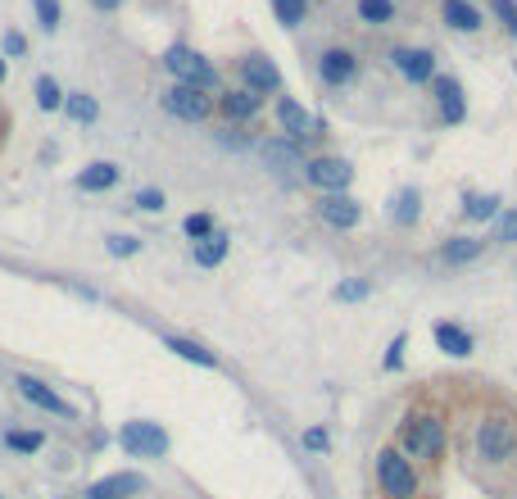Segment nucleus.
Listing matches in <instances>:
<instances>
[{
	"mask_svg": "<svg viewBox=\"0 0 517 499\" xmlns=\"http://www.w3.org/2000/svg\"><path fill=\"white\" fill-rule=\"evenodd\" d=\"M449 445V431L440 413H409L400 422V445L395 450L404 454L409 463H436Z\"/></svg>",
	"mask_w": 517,
	"mask_h": 499,
	"instance_id": "nucleus-1",
	"label": "nucleus"
},
{
	"mask_svg": "<svg viewBox=\"0 0 517 499\" xmlns=\"http://www.w3.org/2000/svg\"><path fill=\"white\" fill-rule=\"evenodd\" d=\"M477 459L481 463H490V468H504L508 459L517 454V418L513 413H504V409H495V413H486V418L477 422Z\"/></svg>",
	"mask_w": 517,
	"mask_h": 499,
	"instance_id": "nucleus-2",
	"label": "nucleus"
},
{
	"mask_svg": "<svg viewBox=\"0 0 517 499\" xmlns=\"http://www.w3.org/2000/svg\"><path fill=\"white\" fill-rule=\"evenodd\" d=\"M377 486L386 499H418L422 481H418V468L395 445H386V450H377Z\"/></svg>",
	"mask_w": 517,
	"mask_h": 499,
	"instance_id": "nucleus-3",
	"label": "nucleus"
},
{
	"mask_svg": "<svg viewBox=\"0 0 517 499\" xmlns=\"http://www.w3.org/2000/svg\"><path fill=\"white\" fill-rule=\"evenodd\" d=\"M164 69L173 73V82L200 87V91H209V96L218 91V69L209 64L205 55H200V50H191V46H168L164 50Z\"/></svg>",
	"mask_w": 517,
	"mask_h": 499,
	"instance_id": "nucleus-4",
	"label": "nucleus"
},
{
	"mask_svg": "<svg viewBox=\"0 0 517 499\" xmlns=\"http://www.w3.org/2000/svg\"><path fill=\"white\" fill-rule=\"evenodd\" d=\"M159 105H164V114H173L177 123H205V118L214 114V96L200 87H186V82H173V87L159 96Z\"/></svg>",
	"mask_w": 517,
	"mask_h": 499,
	"instance_id": "nucleus-5",
	"label": "nucleus"
},
{
	"mask_svg": "<svg viewBox=\"0 0 517 499\" xmlns=\"http://www.w3.org/2000/svg\"><path fill=\"white\" fill-rule=\"evenodd\" d=\"M304 182L309 186H318L322 196H332V191H350V182H354V164L350 159H341V155H318V159H304Z\"/></svg>",
	"mask_w": 517,
	"mask_h": 499,
	"instance_id": "nucleus-6",
	"label": "nucleus"
},
{
	"mask_svg": "<svg viewBox=\"0 0 517 499\" xmlns=\"http://www.w3.org/2000/svg\"><path fill=\"white\" fill-rule=\"evenodd\" d=\"M118 445H123L132 459H164L168 454V431L159 427V422H123Z\"/></svg>",
	"mask_w": 517,
	"mask_h": 499,
	"instance_id": "nucleus-7",
	"label": "nucleus"
},
{
	"mask_svg": "<svg viewBox=\"0 0 517 499\" xmlns=\"http://www.w3.org/2000/svg\"><path fill=\"white\" fill-rule=\"evenodd\" d=\"M391 64L404 82H413V87H431V78H436V55H431L427 46H395Z\"/></svg>",
	"mask_w": 517,
	"mask_h": 499,
	"instance_id": "nucleus-8",
	"label": "nucleus"
},
{
	"mask_svg": "<svg viewBox=\"0 0 517 499\" xmlns=\"http://www.w3.org/2000/svg\"><path fill=\"white\" fill-rule=\"evenodd\" d=\"M318 218L327 227H336V232H354V227L363 223V205L350 196V191H332V196L318 200Z\"/></svg>",
	"mask_w": 517,
	"mask_h": 499,
	"instance_id": "nucleus-9",
	"label": "nucleus"
},
{
	"mask_svg": "<svg viewBox=\"0 0 517 499\" xmlns=\"http://www.w3.org/2000/svg\"><path fill=\"white\" fill-rule=\"evenodd\" d=\"M14 386H19V395L32 404V409L50 413V418H73V404L64 400V395L55 391V386H46V382H41V377H28V372H23V377H19V382H14Z\"/></svg>",
	"mask_w": 517,
	"mask_h": 499,
	"instance_id": "nucleus-10",
	"label": "nucleus"
},
{
	"mask_svg": "<svg viewBox=\"0 0 517 499\" xmlns=\"http://www.w3.org/2000/svg\"><path fill=\"white\" fill-rule=\"evenodd\" d=\"M241 87L254 91V96H273V91H282V69H277L268 55H245L241 59Z\"/></svg>",
	"mask_w": 517,
	"mask_h": 499,
	"instance_id": "nucleus-11",
	"label": "nucleus"
},
{
	"mask_svg": "<svg viewBox=\"0 0 517 499\" xmlns=\"http://www.w3.org/2000/svg\"><path fill=\"white\" fill-rule=\"evenodd\" d=\"M354 73H359V55H354L350 46L322 50V59H318V78L327 82V87H345V82H354Z\"/></svg>",
	"mask_w": 517,
	"mask_h": 499,
	"instance_id": "nucleus-12",
	"label": "nucleus"
},
{
	"mask_svg": "<svg viewBox=\"0 0 517 499\" xmlns=\"http://www.w3.org/2000/svg\"><path fill=\"white\" fill-rule=\"evenodd\" d=\"M277 128H282V137L304 146V141L313 137V114L295 96H277Z\"/></svg>",
	"mask_w": 517,
	"mask_h": 499,
	"instance_id": "nucleus-13",
	"label": "nucleus"
},
{
	"mask_svg": "<svg viewBox=\"0 0 517 499\" xmlns=\"http://www.w3.org/2000/svg\"><path fill=\"white\" fill-rule=\"evenodd\" d=\"M431 96H436V109H440V118H445L449 128H459L463 118H468V100H463V87L454 78H431Z\"/></svg>",
	"mask_w": 517,
	"mask_h": 499,
	"instance_id": "nucleus-14",
	"label": "nucleus"
},
{
	"mask_svg": "<svg viewBox=\"0 0 517 499\" xmlns=\"http://www.w3.org/2000/svg\"><path fill=\"white\" fill-rule=\"evenodd\" d=\"M431 341H436V350H440V354H449V359H468V354L477 350V336H472L468 327L449 323V318L431 323Z\"/></svg>",
	"mask_w": 517,
	"mask_h": 499,
	"instance_id": "nucleus-15",
	"label": "nucleus"
},
{
	"mask_svg": "<svg viewBox=\"0 0 517 499\" xmlns=\"http://www.w3.org/2000/svg\"><path fill=\"white\" fill-rule=\"evenodd\" d=\"M146 490V477L141 472H109V477L91 481L87 486V499H132Z\"/></svg>",
	"mask_w": 517,
	"mask_h": 499,
	"instance_id": "nucleus-16",
	"label": "nucleus"
},
{
	"mask_svg": "<svg viewBox=\"0 0 517 499\" xmlns=\"http://www.w3.org/2000/svg\"><path fill=\"white\" fill-rule=\"evenodd\" d=\"M218 109H223V118L227 123H250V118H259V109H264V96H254V91H245V87H236V91H223L218 96Z\"/></svg>",
	"mask_w": 517,
	"mask_h": 499,
	"instance_id": "nucleus-17",
	"label": "nucleus"
},
{
	"mask_svg": "<svg viewBox=\"0 0 517 499\" xmlns=\"http://www.w3.org/2000/svg\"><path fill=\"white\" fill-rule=\"evenodd\" d=\"M118 177H123V168L109 164V159H96V164H87L78 177H73V186H78L82 196H100V191H114Z\"/></svg>",
	"mask_w": 517,
	"mask_h": 499,
	"instance_id": "nucleus-18",
	"label": "nucleus"
},
{
	"mask_svg": "<svg viewBox=\"0 0 517 499\" xmlns=\"http://www.w3.org/2000/svg\"><path fill=\"white\" fill-rule=\"evenodd\" d=\"M264 159H268V168H277V173H291V168H304V146L300 141H291V137H273V141H264Z\"/></svg>",
	"mask_w": 517,
	"mask_h": 499,
	"instance_id": "nucleus-19",
	"label": "nucleus"
},
{
	"mask_svg": "<svg viewBox=\"0 0 517 499\" xmlns=\"http://www.w3.org/2000/svg\"><path fill=\"white\" fill-rule=\"evenodd\" d=\"M227 250H232V236L227 232H209L205 241H191V259H196L200 268H218L227 259Z\"/></svg>",
	"mask_w": 517,
	"mask_h": 499,
	"instance_id": "nucleus-20",
	"label": "nucleus"
},
{
	"mask_svg": "<svg viewBox=\"0 0 517 499\" xmlns=\"http://www.w3.org/2000/svg\"><path fill=\"white\" fill-rule=\"evenodd\" d=\"M481 250H486V241H481V236H449V241L440 245V259H445L449 268H459V264L481 259Z\"/></svg>",
	"mask_w": 517,
	"mask_h": 499,
	"instance_id": "nucleus-21",
	"label": "nucleus"
},
{
	"mask_svg": "<svg viewBox=\"0 0 517 499\" xmlns=\"http://www.w3.org/2000/svg\"><path fill=\"white\" fill-rule=\"evenodd\" d=\"M164 350H173L177 359L196 363V368H218V354L205 350L200 341H191V336H164Z\"/></svg>",
	"mask_w": 517,
	"mask_h": 499,
	"instance_id": "nucleus-22",
	"label": "nucleus"
},
{
	"mask_svg": "<svg viewBox=\"0 0 517 499\" xmlns=\"http://www.w3.org/2000/svg\"><path fill=\"white\" fill-rule=\"evenodd\" d=\"M440 14H445V23H449L454 32H477L481 23H486L472 0H445V5H440Z\"/></svg>",
	"mask_w": 517,
	"mask_h": 499,
	"instance_id": "nucleus-23",
	"label": "nucleus"
},
{
	"mask_svg": "<svg viewBox=\"0 0 517 499\" xmlns=\"http://www.w3.org/2000/svg\"><path fill=\"white\" fill-rule=\"evenodd\" d=\"M499 214H504V200H499L495 191H486V196L472 191V196L463 200V218H468V223H490V218H499Z\"/></svg>",
	"mask_w": 517,
	"mask_h": 499,
	"instance_id": "nucleus-24",
	"label": "nucleus"
},
{
	"mask_svg": "<svg viewBox=\"0 0 517 499\" xmlns=\"http://www.w3.org/2000/svg\"><path fill=\"white\" fill-rule=\"evenodd\" d=\"M391 218H395V227H413V223L422 218V196L413 191V186L395 191V200H391Z\"/></svg>",
	"mask_w": 517,
	"mask_h": 499,
	"instance_id": "nucleus-25",
	"label": "nucleus"
},
{
	"mask_svg": "<svg viewBox=\"0 0 517 499\" xmlns=\"http://www.w3.org/2000/svg\"><path fill=\"white\" fill-rule=\"evenodd\" d=\"M64 114H69L73 123H82V128H91L100 118V100L87 96V91H69V96H64Z\"/></svg>",
	"mask_w": 517,
	"mask_h": 499,
	"instance_id": "nucleus-26",
	"label": "nucleus"
},
{
	"mask_svg": "<svg viewBox=\"0 0 517 499\" xmlns=\"http://www.w3.org/2000/svg\"><path fill=\"white\" fill-rule=\"evenodd\" d=\"M354 14H359V23H368V28H386V23L395 19V0H359Z\"/></svg>",
	"mask_w": 517,
	"mask_h": 499,
	"instance_id": "nucleus-27",
	"label": "nucleus"
},
{
	"mask_svg": "<svg viewBox=\"0 0 517 499\" xmlns=\"http://www.w3.org/2000/svg\"><path fill=\"white\" fill-rule=\"evenodd\" d=\"M41 445H46V436H41L37 427H32V431H23V427L5 431V450H10V454H37Z\"/></svg>",
	"mask_w": 517,
	"mask_h": 499,
	"instance_id": "nucleus-28",
	"label": "nucleus"
},
{
	"mask_svg": "<svg viewBox=\"0 0 517 499\" xmlns=\"http://www.w3.org/2000/svg\"><path fill=\"white\" fill-rule=\"evenodd\" d=\"M368 295H372V282H368V277H345V282L332 291V300H341V304H363Z\"/></svg>",
	"mask_w": 517,
	"mask_h": 499,
	"instance_id": "nucleus-29",
	"label": "nucleus"
},
{
	"mask_svg": "<svg viewBox=\"0 0 517 499\" xmlns=\"http://www.w3.org/2000/svg\"><path fill=\"white\" fill-rule=\"evenodd\" d=\"M37 109H46V114L64 109V91H59V82L50 78V73H41L37 78Z\"/></svg>",
	"mask_w": 517,
	"mask_h": 499,
	"instance_id": "nucleus-30",
	"label": "nucleus"
},
{
	"mask_svg": "<svg viewBox=\"0 0 517 499\" xmlns=\"http://www.w3.org/2000/svg\"><path fill=\"white\" fill-rule=\"evenodd\" d=\"M273 14L282 28H300L304 14H309V0H273Z\"/></svg>",
	"mask_w": 517,
	"mask_h": 499,
	"instance_id": "nucleus-31",
	"label": "nucleus"
},
{
	"mask_svg": "<svg viewBox=\"0 0 517 499\" xmlns=\"http://www.w3.org/2000/svg\"><path fill=\"white\" fill-rule=\"evenodd\" d=\"M105 250H109L114 259H132V255H141V236H127V232L105 236Z\"/></svg>",
	"mask_w": 517,
	"mask_h": 499,
	"instance_id": "nucleus-32",
	"label": "nucleus"
},
{
	"mask_svg": "<svg viewBox=\"0 0 517 499\" xmlns=\"http://www.w3.org/2000/svg\"><path fill=\"white\" fill-rule=\"evenodd\" d=\"M182 232H186V236H191V241H205V236H209V232H218V227H214V214H186Z\"/></svg>",
	"mask_w": 517,
	"mask_h": 499,
	"instance_id": "nucleus-33",
	"label": "nucleus"
},
{
	"mask_svg": "<svg viewBox=\"0 0 517 499\" xmlns=\"http://www.w3.org/2000/svg\"><path fill=\"white\" fill-rule=\"evenodd\" d=\"M32 10H37V23L46 32L59 28V0H32Z\"/></svg>",
	"mask_w": 517,
	"mask_h": 499,
	"instance_id": "nucleus-34",
	"label": "nucleus"
},
{
	"mask_svg": "<svg viewBox=\"0 0 517 499\" xmlns=\"http://www.w3.org/2000/svg\"><path fill=\"white\" fill-rule=\"evenodd\" d=\"M490 10H495V19L517 37V0H490Z\"/></svg>",
	"mask_w": 517,
	"mask_h": 499,
	"instance_id": "nucleus-35",
	"label": "nucleus"
},
{
	"mask_svg": "<svg viewBox=\"0 0 517 499\" xmlns=\"http://www.w3.org/2000/svg\"><path fill=\"white\" fill-rule=\"evenodd\" d=\"M300 441H304V450H313V454H327V450H332V436H327V427H309Z\"/></svg>",
	"mask_w": 517,
	"mask_h": 499,
	"instance_id": "nucleus-36",
	"label": "nucleus"
},
{
	"mask_svg": "<svg viewBox=\"0 0 517 499\" xmlns=\"http://www.w3.org/2000/svg\"><path fill=\"white\" fill-rule=\"evenodd\" d=\"M137 209H146V214H159V209L168 205L164 200V191H155V186H146V191H137V200H132Z\"/></svg>",
	"mask_w": 517,
	"mask_h": 499,
	"instance_id": "nucleus-37",
	"label": "nucleus"
},
{
	"mask_svg": "<svg viewBox=\"0 0 517 499\" xmlns=\"http://www.w3.org/2000/svg\"><path fill=\"white\" fill-rule=\"evenodd\" d=\"M499 241L517 245V209H504V214H499Z\"/></svg>",
	"mask_w": 517,
	"mask_h": 499,
	"instance_id": "nucleus-38",
	"label": "nucleus"
},
{
	"mask_svg": "<svg viewBox=\"0 0 517 499\" xmlns=\"http://www.w3.org/2000/svg\"><path fill=\"white\" fill-rule=\"evenodd\" d=\"M218 141H223V146H232V150H245V146H250V137H245V132L236 128V123H227V128H218Z\"/></svg>",
	"mask_w": 517,
	"mask_h": 499,
	"instance_id": "nucleus-39",
	"label": "nucleus"
},
{
	"mask_svg": "<svg viewBox=\"0 0 517 499\" xmlns=\"http://www.w3.org/2000/svg\"><path fill=\"white\" fill-rule=\"evenodd\" d=\"M404 345H409L404 336H395V341H391V350H386V372H395L404 363Z\"/></svg>",
	"mask_w": 517,
	"mask_h": 499,
	"instance_id": "nucleus-40",
	"label": "nucleus"
},
{
	"mask_svg": "<svg viewBox=\"0 0 517 499\" xmlns=\"http://www.w3.org/2000/svg\"><path fill=\"white\" fill-rule=\"evenodd\" d=\"M5 50H10V55H23V50H28V41H23L19 32H10V37H5Z\"/></svg>",
	"mask_w": 517,
	"mask_h": 499,
	"instance_id": "nucleus-41",
	"label": "nucleus"
},
{
	"mask_svg": "<svg viewBox=\"0 0 517 499\" xmlns=\"http://www.w3.org/2000/svg\"><path fill=\"white\" fill-rule=\"evenodd\" d=\"M91 5H96V10H118L123 0H91Z\"/></svg>",
	"mask_w": 517,
	"mask_h": 499,
	"instance_id": "nucleus-42",
	"label": "nucleus"
},
{
	"mask_svg": "<svg viewBox=\"0 0 517 499\" xmlns=\"http://www.w3.org/2000/svg\"><path fill=\"white\" fill-rule=\"evenodd\" d=\"M10 78V64H5V55H0V82Z\"/></svg>",
	"mask_w": 517,
	"mask_h": 499,
	"instance_id": "nucleus-43",
	"label": "nucleus"
}]
</instances>
